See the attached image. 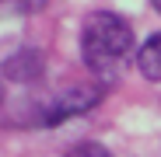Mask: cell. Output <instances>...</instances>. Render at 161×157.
<instances>
[{
    "mask_svg": "<svg viewBox=\"0 0 161 157\" xmlns=\"http://www.w3.org/2000/svg\"><path fill=\"white\" fill-rule=\"evenodd\" d=\"M133 52H137V42H133V28L123 14L95 11L84 21V28H80V60L95 77L116 81Z\"/></svg>",
    "mask_w": 161,
    "mask_h": 157,
    "instance_id": "6da1fadb",
    "label": "cell"
},
{
    "mask_svg": "<svg viewBox=\"0 0 161 157\" xmlns=\"http://www.w3.org/2000/svg\"><path fill=\"white\" fill-rule=\"evenodd\" d=\"M102 91L98 87H70L67 94H60L53 105H46V119L42 126H56V122H67L70 115H80V112H91L98 105Z\"/></svg>",
    "mask_w": 161,
    "mask_h": 157,
    "instance_id": "7a4b0ae2",
    "label": "cell"
},
{
    "mask_svg": "<svg viewBox=\"0 0 161 157\" xmlns=\"http://www.w3.org/2000/svg\"><path fill=\"white\" fill-rule=\"evenodd\" d=\"M137 70L151 84H161V32H154L140 49H137Z\"/></svg>",
    "mask_w": 161,
    "mask_h": 157,
    "instance_id": "3957f363",
    "label": "cell"
},
{
    "mask_svg": "<svg viewBox=\"0 0 161 157\" xmlns=\"http://www.w3.org/2000/svg\"><path fill=\"white\" fill-rule=\"evenodd\" d=\"M63 157H112V154L105 150L102 143H95V140H84V143H74Z\"/></svg>",
    "mask_w": 161,
    "mask_h": 157,
    "instance_id": "277c9868",
    "label": "cell"
},
{
    "mask_svg": "<svg viewBox=\"0 0 161 157\" xmlns=\"http://www.w3.org/2000/svg\"><path fill=\"white\" fill-rule=\"evenodd\" d=\"M154 7H158V11H161V0H154Z\"/></svg>",
    "mask_w": 161,
    "mask_h": 157,
    "instance_id": "5b68a950",
    "label": "cell"
}]
</instances>
